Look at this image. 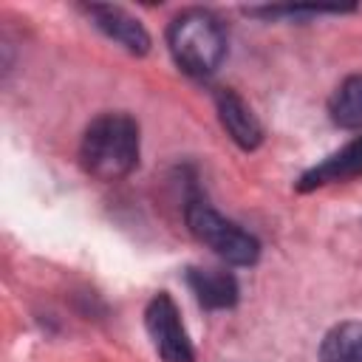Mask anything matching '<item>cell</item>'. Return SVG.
Here are the masks:
<instances>
[{"label": "cell", "mask_w": 362, "mask_h": 362, "mask_svg": "<svg viewBox=\"0 0 362 362\" xmlns=\"http://www.w3.org/2000/svg\"><path fill=\"white\" fill-rule=\"evenodd\" d=\"M79 161L88 175L99 181H119L139 164V124L133 116L116 110L96 116L82 136Z\"/></svg>", "instance_id": "cell-1"}, {"label": "cell", "mask_w": 362, "mask_h": 362, "mask_svg": "<svg viewBox=\"0 0 362 362\" xmlns=\"http://www.w3.org/2000/svg\"><path fill=\"white\" fill-rule=\"evenodd\" d=\"M167 45L184 74L209 76L226 57V31L212 11L187 8L170 23Z\"/></svg>", "instance_id": "cell-2"}, {"label": "cell", "mask_w": 362, "mask_h": 362, "mask_svg": "<svg viewBox=\"0 0 362 362\" xmlns=\"http://www.w3.org/2000/svg\"><path fill=\"white\" fill-rule=\"evenodd\" d=\"M187 218V229L204 243L209 246L221 260L232 263V266H252L260 257V243L255 235H249L246 229H240L238 223L226 221L221 212H215L201 195H192L187 201L184 209Z\"/></svg>", "instance_id": "cell-3"}, {"label": "cell", "mask_w": 362, "mask_h": 362, "mask_svg": "<svg viewBox=\"0 0 362 362\" xmlns=\"http://www.w3.org/2000/svg\"><path fill=\"white\" fill-rule=\"evenodd\" d=\"M144 325H147V334L164 362H192L195 359L192 342H189L187 328L178 314V305L167 291H158L147 303Z\"/></svg>", "instance_id": "cell-4"}, {"label": "cell", "mask_w": 362, "mask_h": 362, "mask_svg": "<svg viewBox=\"0 0 362 362\" xmlns=\"http://www.w3.org/2000/svg\"><path fill=\"white\" fill-rule=\"evenodd\" d=\"M359 175H362V136H356L354 141H348L337 153L325 156L311 170H305L300 175V181H297V189L300 192H311L317 187L351 181V178H359Z\"/></svg>", "instance_id": "cell-5"}, {"label": "cell", "mask_w": 362, "mask_h": 362, "mask_svg": "<svg viewBox=\"0 0 362 362\" xmlns=\"http://www.w3.org/2000/svg\"><path fill=\"white\" fill-rule=\"evenodd\" d=\"M215 107H218V119L223 124V130L229 133V139L243 147V150H255L263 139L260 122L252 113V107L229 88H218L215 90Z\"/></svg>", "instance_id": "cell-6"}, {"label": "cell", "mask_w": 362, "mask_h": 362, "mask_svg": "<svg viewBox=\"0 0 362 362\" xmlns=\"http://www.w3.org/2000/svg\"><path fill=\"white\" fill-rule=\"evenodd\" d=\"M88 14L93 17L96 28L105 31L110 40H116L122 48H127L130 54H147L150 51V34L144 31V25L130 17L127 11L116 8V6H90Z\"/></svg>", "instance_id": "cell-7"}, {"label": "cell", "mask_w": 362, "mask_h": 362, "mask_svg": "<svg viewBox=\"0 0 362 362\" xmlns=\"http://www.w3.org/2000/svg\"><path fill=\"white\" fill-rule=\"evenodd\" d=\"M187 286L189 291L195 294V300L209 308V311H218V308H232L238 303V280L226 272V269H187Z\"/></svg>", "instance_id": "cell-8"}, {"label": "cell", "mask_w": 362, "mask_h": 362, "mask_svg": "<svg viewBox=\"0 0 362 362\" xmlns=\"http://www.w3.org/2000/svg\"><path fill=\"white\" fill-rule=\"evenodd\" d=\"M331 122L345 130H362V74H351L339 82L328 102Z\"/></svg>", "instance_id": "cell-9"}, {"label": "cell", "mask_w": 362, "mask_h": 362, "mask_svg": "<svg viewBox=\"0 0 362 362\" xmlns=\"http://www.w3.org/2000/svg\"><path fill=\"white\" fill-rule=\"evenodd\" d=\"M320 362H362V322L334 325L322 337Z\"/></svg>", "instance_id": "cell-10"}]
</instances>
